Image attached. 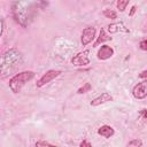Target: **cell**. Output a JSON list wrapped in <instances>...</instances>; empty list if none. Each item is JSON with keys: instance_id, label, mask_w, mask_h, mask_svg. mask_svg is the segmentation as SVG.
I'll list each match as a JSON object with an SVG mask.
<instances>
[{"instance_id": "obj_8", "label": "cell", "mask_w": 147, "mask_h": 147, "mask_svg": "<svg viewBox=\"0 0 147 147\" xmlns=\"http://www.w3.org/2000/svg\"><path fill=\"white\" fill-rule=\"evenodd\" d=\"M98 133H99L100 136L105 137V138H110V137L115 133V131H114V129H113L111 126H109V125H102V126L99 127Z\"/></svg>"}, {"instance_id": "obj_2", "label": "cell", "mask_w": 147, "mask_h": 147, "mask_svg": "<svg viewBox=\"0 0 147 147\" xmlns=\"http://www.w3.org/2000/svg\"><path fill=\"white\" fill-rule=\"evenodd\" d=\"M60 74H61L60 70H48V71H47L46 74H44V75L40 77V79L37 82V87H42L44 85L48 84L51 80H53L54 78H56Z\"/></svg>"}, {"instance_id": "obj_3", "label": "cell", "mask_w": 147, "mask_h": 147, "mask_svg": "<svg viewBox=\"0 0 147 147\" xmlns=\"http://www.w3.org/2000/svg\"><path fill=\"white\" fill-rule=\"evenodd\" d=\"M88 54L90 51H83L79 52L77 55H75L71 59V62L74 65H86L90 63V59H88Z\"/></svg>"}, {"instance_id": "obj_14", "label": "cell", "mask_w": 147, "mask_h": 147, "mask_svg": "<svg viewBox=\"0 0 147 147\" xmlns=\"http://www.w3.org/2000/svg\"><path fill=\"white\" fill-rule=\"evenodd\" d=\"M127 146H142V141L139 139H134V140L127 142Z\"/></svg>"}, {"instance_id": "obj_7", "label": "cell", "mask_w": 147, "mask_h": 147, "mask_svg": "<svg viewBox=\"0 0 147 147\" xmlns=\"http://www.w3.org/2000/svg\"><path fill=\"white\" fill-rule=\"evenodd\" d=\"M113 55H114V49L108 45L101 46V48L98 52V59L99 60H107V59L111 57Z\"/></svg>"}, {"instance_id": "obj_5", "label": "cell", "mask_w": 147, "mask_h": 147, "mask_svg": "<svg viewBox=\"0 0 147 147\" xmlns=\"http://www.w3.org/2000/svg\"><path fill=\"white\" fill-rule=\"evenodd\" d=\"M95 37V29L93 26H88V28H85L83 30V33H82V44L83 46H86L87 44H90Z\"/></svg>"}, {"instance_id": "obj_17", "label": "cell", "mask_w": 147, "mask_h": 147, "mask_svg": "<svg viewBox=\"0 0 147 147\" xmlns=\"http://www.w3.org/2000/svg\"><path fill=\"white\" fill-rule=\"evenodd\" d=\"M79 146H80V147H84V146H86V147H91V146H92V144H91V142H88V141H82Z\"/></svg>"}, {"instance_id": "obj_19", "label": "cell", "mask_w": 147, "mask_h": 147, "mask_svg": "<svg viewBox=\"0 0 147 147\" xmlns=\"http://www.w3.org/2000/svg\"><path fill=\"white\" fill-rule=\"evenodd\" d=\"M146 75H147V71H146V70H144V71L141 72V75H140V77H141V78H145V77H146Z\"/></svg>"}, {"instance_id": "obj_15", "label": "cell", "mask_w": 147, "mask_h": 147, "mask_svg": "<svg viewBox=\"0 0 147 147\" xmlns=\"http://www.w3.org/2000/svg\"><path fill=\"white\" fill-rule=\"evenodd\" d=\"M140 48L142 51H147V41L146 40H141L140 41Z\"/></svg>"}, {"instance_id": "obj_11", "label": "cell", "mask_w": 147, "mask_h": 147, "mask_svg": "<svg viewBox=\"0 0 147 147\" xmlns=\"http://www.w3.org/2000/svg\"><path fill=\"white\" fill-rule=\"evenodd\" d=\"M130 0H117V9L119 11H124Z\"/></svg>"}, {"instance_id": "obj_1", "label": "cell", "mask_w": 147, "mask_h": 147, "mask_svg": "<svg viewBox=\"0 0 147 147\" xmlns=\"http://www.w3.org/2000/svg\"><path fill=\"white\" fill-rule=\"evenodd\" d=\"M33 77H34V72L33 71H22V72L15 75L10 79L9 88L11 90L13 93H20L22 87L25 85V83L31 80Z\"/></svg>"}, {"instance_id": "obj_9", "label": "cell", "mask_w": 147, "mask_h": 147, "mask_svg": "<svg viewBox=\"0 0 147 147\" xmlns=\"http://www.w3.org/2000/svg\"><path fill=\"white\" fill-rule=\"evenodd\" d=\"M108 31L110 33H116L118 31H123V32H129V29H126L124 26L123 23H114V24H109L108 25Z\"/></svg>"}, {"instance_id": "obj_18", "label": "cell", "mask_w": 147, "mask_h": 147, "mask_svg": "<svg viewBox=\"0 0 147 147\" xmlns=\"http://www.w3.org/2000/svg\"><path fill=\"white\" fill-rule=\"evenodd\" d=\"M136 9H137V7H136V6H133V7L131 8V13H130V16H132V15H133V13L136 11Z\"/></svg>"}, {"instance_id": "obj_10", "label": "cell", "mask_w": 147, "mask_h": 147, "mask_svg": "<svg viewBox=\"0 0 147 147\" xmlns=\"http://www.w3.org/2000/svg\"><path fill=\"white\" fill-rule=\"evenodd\" d=\"M110 39H111V37H108V36L106 34L105 29H101L100 34H99V37H98V39H96V41L94 42V46H98L99 44H101V42H103V41H106V40H110Z\"/></svg>"}, {"instance_id": "obj_6", "label": "cell", "mask_w": 147, "mask_h": 147, "mask_svg": "<svg viewBox=\"0 0 147 147\" xmlns=\"http://www.w3.org/2000/svg\"><path fill=\"white\" fill-rule=\"evenodd\" d=\"M109 101H113V96L110 95V93L103 92L99 96H96L95 99H93L91 101V106L92 107H96V106H100V105L106 103V102H109Z\"/></svg>"}, {"instance_id": "obj_4", "label": "cell", "mask_w": 147, "mask_h": 147, "mask_svg": "<svg viewBox=\"0 0 147 147\" xmlns=\"http://www.w3.org/2000/svg\"><path fill=\"white\" fill-rule=\"evenodd\" d=\"M132 94L136 99H144L147 95V82L142 80L141 83H138L132 91Z\"/></svg>"}, {"instance_id": "obj_13", "label": "cell", "mask_w": 147, "mask_h": 147, "mask_svg": "<svg viewBox=\"0 0 147 147\" xmlns=\"http://www.w3.org/2000/svg\"><path fill=\"white\" fill-rule=\"evenodd\" d=\"M103 15H105L107 18H111V20H115V18L117 17L116 11H114V10H111V9H106V10L103 11Z\"/></svg>"}, {"instance_id": "obj_12", "label": "cell", "mask_w": 147, "mask_h": 147, "mask_svg": "<svg viewBox=\"0 0 147 147\" xmlns=\"http://www.w3.org/2000/svg\"><path fill=\"white\" fill-rule=\"evenodd\" d=\"M91 88H92V85H91L90 83H85V84H84L82 87H79V88H78L77 93H78V94H83V93H86V92H88Z\"/></svg>"}, {"instance_id": "obj_16", "label": "cell", "mask_w": 147, "mask_h": 147, "mask_svg": "<svg viewBox=\"0 0 147 147\" xmlns=\"http://www.w3.org/2000/svg\"><path fill=\"white\" fill-rule=\"evenodd\" d=\"M36 146H53V145L47 141H38V142H36Z\"/></svg>"}]
</instances>
